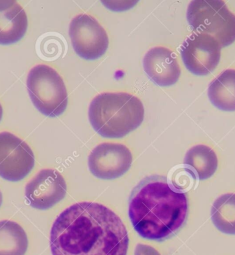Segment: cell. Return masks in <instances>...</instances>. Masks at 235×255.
Instances as JSON below:
<instances>
[{"instance_id": "6da1fadb", "label": "cell", "mask_w": 235, "mask_h": 255, "mask_svg": "<svg viewBox=\"0 0 235 255\" xmlns=\"http://www.w3.org/2000/svg\"><path fill=\"white\" fill-rule=\"evenodd\" d=\"M129 242L128 232L119 216L92 202L65 209L50 231L52 255H127Z\"/></svg>"}, {"instance_id": "7a4b0ae2", "label": "cell", "mask_w": 235, "mask_h": 255, "mask_svg": "<svg viewBox=\"0 0 235 255\" xmlns=\"http://www.w3.org/2000/svg\"><path fill=\"white\" fill-rule=\"evenodd\" d=\"M188 200L167 178L152 175L142 180L129 198V216L142 238L163 241L179 231L187 219Z\"/></svg>"}, {"instance_id": "3957f363", "label": "cell", "mask_w": 235, "mask_h": 255, "mask_svg": "<svg viewBox=\"0 0 235 255\" xmlns=\"http://www.w3.org/2000/svg\"><path fill=\"white\" fill-rule=\"evenodd\" d=\"M93 128L105 138H121L137 129L145 117L141 100L128 93H103L89 107Z\"/></svg>"}, {"instance_id": "277c9868", "label": "cell", "mask_w": 235, "mask_h": 255, "mask_svg": "<svg viewBox=\"0 0 235 255\" xmlns=\"http://www.w3.org/2000/svg\"><path fill=\"white\" fill-rule=\"evenodd\" d=\"M187 17L195 32L213 36L222 48L235 41V15L222 0H194Z\"/></svg>"}, {"instance_id": "5b68a950", "label": "cell", "mask_w": 235, "mask_h": 255, "mask_svg": "<svg viewBox=\"0 0 235 255\" xmlns=\"http://www.w3.org/2000/svg\"><path fill=\"white\" fill-rule=\"evenodd\" d=\"M27 89L31 101L41 114L56 118L64 113L68 103L66 87L52 67L43 64L32 67L27 78Z\"/></svg>"}, {"instance_id": "8992f818", "label": "cell", "mask_w": 235, "mask_h": 255, "mask_svg": "<svg viewBox=\"0 0 235 255\" xmlns=\"http://www.w3.org/2000/svg\"><path fill=\"white\" fill-rule=\"evenodd\" d=\"M69 33L73 48L80 57L95 60L108 48L109 38L99 22L87 14H79L71 21Z\"/></svg>"}, {"instance_id": "52a82bcc", "label": "cell", "mask_w": 235, "mask_h": 255, "mask_svg": "<svg viewBox=\"0 0 235 255\" xmlns=\"http://www.w3.org/2000/svg\"><path fill=\"white\" fill-rule=\"evenodd\" d=\"M32 149L9 132H0V176L8 181L23 180L34 166Z\"/></svg>"}, {"instance_id": "ba28073f", "label": "cell", "mask_w": 235, "mask_h": 255, "mask_svg": "<svg viewBox=\"0 0 235 255\" xmlns=\"http://www.w3.org/2000/svg\"><path fill=\"white\" fill-rule=\"evenodd\" d=\"M221 50V45L214 37L195 32L184 42L180 53L189 72L198 76H206L211 74L218 66Z\"/></svg>"}, {"instance_id": "9c48e42d", "label": "cell", "mask_w": 235, "mask_h": 255, "mask_svg": "<svg viewBox=\"0 0 235 255\" xmlns=\"http://www.w3.org/2000/svg\"><path fill=\"white\" fill-rule=\"evenodd\" d=\"M132 152L121 143H103L94 147L88 158L92 174L102 180L121 177L132 166Z\"/></svg>"}, {"instance_id": "30bf717a", "label": "cell", "mask_w": 235, "mask_h": 255, "mask_svg": "<svg viewBox=\"0 0 235 255\" xmlns=\"http://www.w3.org/2000/svg\"><path fill=\"white\" fill-rule=\"evenodd\" d=\"M66 193L64 178L54 169H41L27 183L25 188L28 203L39 210L52 208L65 198Z\"/></svg>"}, {"instance_id": "8fae6325", "label": "cell", "mask_w": 235, "mask_h": 255, "mask_svg": "<svg viewBox=\"0 0 235 255\" xmlns=\"http://www.w3.org/2000/svg\"><path fill=\"white\" fill-rule=\"evenodd\" d=\"M143 67L151 81L161 87L174 85L181 74L176 54L165 47H155L149 50L144 57Z\"/></svg>"}, {"instance_id": "7c38bea8", "label": "cell", "mask_w": 235, "mask_h": 255, "mask_svg": "<svg viewBox=\"0 0 235 255\" xmlns=\"http://www.w3.org/2000/svg\"><path fill=\"white\" fill-rule=\"evenodd\" d=\"M28 28V18L22 7L13 0H0V44L19 41Z\"/></svg>"}, {"instance_id": "4fadbf2b", "label": "cell", "mask_w": 235, "mask_h": 255, "mask_svg": "<svg viewBox=\"0 0 235 255\" xmlns=\"http://www.w3.org/2000/svg\"><path fill=\"white\" fill-rule=\"evenodd\" d=\"M208 96L216 108L235 111V70L224 71L215 78L209 85Z\"/></svg>"}, {"instance_id": "5bb4252c", "label": "cell", "mask_w": 235, "mask_h": 255, "mask_svg": "<svg viewBox=\"0 0 235 255\" xmlns=\"http://www.w3.org/2000/svg\"><path fill=\"white\" fill-rule=\"evenodd\" d=\"M28 247L26 233L19 224L0 221V255H25Z\"/></svg>"}, {"instance_id": "9a60e30c", "label": "cell", "mask_w": 235, "mask_h": 255, "mask_svg": "<svg viewBox=\"0 0 235 255\" xmlns=\"http://www.w3.org/2000/svg\"><path fill=\"white\" fill-rule=\"evenodd\" d=\"M185 165L194 169L200 180L211 178L218 167V158L211 147L205 145H195L186 154Z\"/></svg>"}, {"instance_id": "2e32d148", "label": "cell", "mask_w": 235, "mask_h": 255, "mask_svg": "<svg viewBox=\"0 0 235 255\" xmlns=\"http://www.w3.org/2000/svg\"><path fill=\"white\" fill-rule=\"evenodd\" d=\"M211 219L219 231L235 235V194H226L217 198L211 209Z\"/></svg>"}, {"instance_id": "e0dca14e", "label": "cell", "mask_w": 235, "mask_h": 255, "mask_svg": "<svg viewBox=\"0 0 235 255\" xmlns=\"http://www.w3.org/2000/svg\"><path fill=\"white\" fill-rule=\"evenodd\" d=\"M134 255H161L151 246L139 244L136 246Z\"/></svg>"}, {"instance_id": "ac0fdd59", "label": "cell", "mask_w": 235, "mask_h": 255, "mask_svg": "<svg viewBox=\"0 0 235 255\" xmlns=\"http://www.w3.org/2000/svg\"><path fill=\"white\" fill-rule=\"evenodd\" d=\"M3 116V109L2 107H1V104H0V121L1 120V118H2Z\"/></svg>"}, {"instance_id": "d6986e66", "label": "cell", "mask_w": 235, "mask_h": 255, "mask_svg": "<svg viewBox=\"0 0 235 255\" xmlns=\"http://www.w3.org/2000/svg\"><path fill=\"white\" fill-rule=\"evenodd\" d=\"M2 202H3L2 194H1V191H0V207H1V205H2Z\"/></svg>"}]
</instances>
